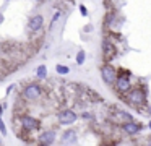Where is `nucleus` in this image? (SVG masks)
Returning <instances> with one entry per match:
<instances>
[{"mask_svg": "<svg viewBox=\"0 0 151 146\" xmlns=\"http://www.w3.org/2000/svg\"><path fill=\"white\" fill-rule=\"evenodd\" d=\"M124 97L125 102L130 104V106H135V107H141L145 102H146V93H145L141 88H133V89H128L127 93H125Z\"/></svg>", "mask_w": 151, "mask_h": 146, "instance_id": "nucleus-1", "label": "nucleus"}, {"mask_svg": "<svg viewBox=\"0 0 151 146\" xmlns=\"http://www.w3.org/2000/svg\"><path fill=\"white\" fill-rule=\"evenodd\" d=\"M117 75H119L117 68H114L111 63H104L101 67V78L106 84H109V86L114 84V81L117 80Z\"/></svg>", "mask_w": 151, "mask_h": 146, "instance_id": "nucleus-2", "label": "nucleus"}, {"mask_svg": "<svg viewBox=\"0 0 151 146\" xmlns=\"http://www.w3.org/2000/svg\"><path fill=\"white\" fill-rule=\"evenodd\" d=\"M41 96H42V88H41L39 84H34V83L28 84V86L21 91V97H23L24 101H36V99H39Z\"/></svg>", "mask_w": 151, "mask_h": 146, "instance_id": "nucleus-3", "label": "nucleus"}, {"mask_svg": "<svg viewBox=\"0 0 151 146\" xmlns=\"http://www.w3.org/2000/svg\"><path fill=\"white\" fill-rule=\"evenodd\" d=\"M112 86L115 88V91L120 94H125L128 89H132V80H130V73L125 75H117V80L114 81Z\"/></svg>", "mask_w": 151, "mask_h": 146, "instance_id": "nucleus-4", "label": "nucleus"}, {"mask_svg": "<svg viewBox=\"0 0 151 146\" xmlns=\"http://www.w3.org/2000/svg\"><path fill=\"white\" fill-rule=\"evenodd\" d=\"M115 52H117L115 50V44L109 37H106L104 41H102V58H104L106 63H109V62L115 57Z\"/></svg>", "mask_w": 151, "mask_h": 146, "instance_id": "nucleus-5", "label": "nucleus"}, {"mask_svg": "<svg viewBox=\"0 0 151 146\" xmlns=\"http://www.w3.org/2000/svg\"><path fill=\"white\" fill-rule=\"evenodd\" d=\"M59 123L60 125H73V123L78 120V115L76 112H73L72 109H62L59 112Z\"/></svg>", "mask_w": 151, "mask_h": 146, "instance_id": "nucleus-6", "label": "nucleus"}, {"mask_svg": "<svg viewBox=\"0 0 151 146\" xmlns=\"http://www.w3.org/2000/svg\"><path fill=\"white\" fill-rule=\"evenodd\" d=\"M20 122H21L23 130H26V132H34V130H37L41 127L39 120L34 119V117H31V115H23L20 119Z\"/></svg>", "mask_w": 151, "mask_h": 146, "instance_id": "nucleus-7", "label": "nucleus"}, {"mask_svg": "<svg viewBox=\"0 0 151 146\" xmlns=\"http://www.w3.org/2000/svg\"><path fill=\"white\" fill-rule=\"evenodd\" d=\"M141 128H143L141 123L135 122V120H128V122L122 123V130H124V133H125V135H130V136L138 135V133L141 132Z\"/></svg>", "mask_w": 151, "mask_h": 146, "instance_id": "nucleus-8", "label": "nucleus"}, {"mask_svg": "<svg viewBox=\"0 0 151 146\" xmlns=\"http://www.w3.org/2000/svg\"><path fill=\"white\" fill-rule=\"evenodd\" d=\"M111 120H112L114 123H119V125H122V123L128 122V120H133V117H132L128 112H125V110L114 109V110H112V115H111Z\"/></svg>", "mask_w": 151, "mask_h": 146, "instance_id": "nucleus-9", "label": "nucleus"}, {"mask_svg": "<svg viewBox=\"0 0 151 146\" xmlns=\"http://www.w3.org/2000/svg\"><path fill=\"white\" fill-rule=\"evenodd\" d=\"M42 24H44V16L42 15H34L29 18L28 21V28H29L31 32H39L42 29Z\"/></svg>", "mask_w": 151, "mask_h": 146, "instance_id": "nucleus-10", "label": "nucleus"}, {"mask_svg": "<svg viewBox=\"0 0 151 146\" xmlns=\"http://www.w3.org/2000/svg\"><path fill=\"white\" fill-rule=\"evenodd\" d=\"M76 140H78V132L73 130V128H70V130H65V132L62 133L60 143H62V145H75Z\"/></svg>", "mask_w": 151, "mask_h": 146, "instance_id": "nucleus-11", "label": "nucleus"}, {"mask_svg": "<svg viewBox=\"0 0 151 146\" xmlns=\"http://www.w3.org/2000/svg\"><path fill=\"white\" fill-rule=\"evenodd\" d=\"M54 141H55V132H54V130L42 132L37 136V143H41V145H52Z\"/></svg>", "mask_w": 151, "mask_h": 146, "instance_id": "nucleus-12", "label": "nucleus"}, {"mask_svg": "<svg viewBox=\"0 0 151 146\" xmlns=\"http://www.w3.org/2000/svg\"><path fill=\"white\" fill-rule=\"evenodd\" d=\"M36 73H37V78H39V80H44V78L47 76V68L44 67V65H39Z\"/></svg>", "mask_w": 151, "mask_h": 146, "instance_id": "nucleus-13", "label": "nucleus"}, {"mask_svg": "<svg viewBox=\"0 0 151 146\" xmlns=\"http://www.w3.org/2000/svg\"><path fill=\"white\" fill-rule=\"evenodd\" d=\"M55 70H57V73H59V75H67L70 71V68L67 67V65H57Z\"/></svg>", "mask_w": 151, "mask_h": 146, "instance_id": "nucleus-14", "label": "nucleus"}, {"mask_svg": "<svg viewBox=\"0 0 151 146\" xmlns=\"http://www.w3.org/2000/svg\"><path fill=\"white\" fill-rule=\"evenodd\" d=\"M76 63L78 65L85 63V50H78V54H76Z\"/></svg>", "mask_w": 151, "mask_h": 146, "instance_id": "nucleus-15", "label": "nucleus"}, {"mask_svg": "<svg viewBox=\"0 0 151 146\" xmlns=\"http://www.w3.org/2000/svg\"><path fill=\"white\" fill-rule=\"evenodd\" d=\"M0 132H2V135H7V127H5L4 120H2V115H0Z\"/></svg>", "mask_w": 151, "mask_h": 146, "instance_id": "nucleus-16", "label": "nucleus"}, {"mask_svg": "<svg viewBox=\"0 0 151 146\" xmlns=\"http://www.w3.org/2000/svg\"><path fill=\"white\" fill-rule=\"evenodd\" d=\"M80 12H81V15H83V16H86V15H88V10H86L83 5H80Z\"/></svg>", "mask_w": 151, "mask_h": 146, "instance_id": "nucleus-17", "label": "nucleus"}, {"mask_svg": "<svg viewBox=\"0 0 151 146\" xmlns=\"http://www.w3.org/2000/svg\"><path fill=\"white\" fill-rule=\"evenodd\" d=\"M59 18H60V12H57L55 15H54V18H52V23H55V21H57V19H59Z\"/></svg>", "mask_w": 151, "mask_h": 146, "instance_id": "nucleus-18", "label": "nucleus"}, {"mask_svg": "<svg viewBox=\"0 0 151 146\" xmlns=\"http://www.w3.org/2000/svg\"><path fill=\"white\" fill-rule=\"evenodd\" d=\"M2 114H4V106L0 104V115H2Z\"/></svg>", "mask_w": 151, "mask_h": 146, "instance_id": "nucleus-19", "label": "nucleus"}, {"mask_svg": "<svg viewBox=\"0 0 151 146\" xmlns=\"http://www.w3.org/2000/svg\"><path fill=\"white\" fill-rule=\"evenodd\" d=\"M148 127H150V128H151V120H150V123H148Z\"/></svg>", "mask_w": 151, "mask_h": 146, "instance_id": "nucleus-20", "label": "nucleus"}, {"mask_svg": "<svg viewBox=\"0 0 151 146\" xmlns=\"http://www.w3.org/2000/svg\"><path fill=\"white\" fill-rule=\"evenodd\" d=\"M0 145H2V138H0Z\"/></svg>", "mask_w": 151, "mask_h": 146, "instance_id": "nucleus-21", "label": "nucleus"}, {"mask_svg": "<svg viewBox=\"0 0 151 146\" xmlns=\"http://www.w3.org/2000/svg\"><path fill=\"white\" fill-rule=\"evenodd\" d=\"M36 2H42V0H36Z\"/></svg>", "mask_w": 151, "mask_h": 146, "instance_id": "nucleus-22", "label": "nucleus"}]
</instances>
